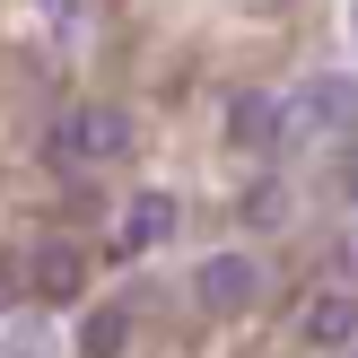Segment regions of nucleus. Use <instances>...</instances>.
I'll use <instances>...</instances> for the list:
<instances>
[{"mask_svg":"<svg viewBox=\"0 0 358 358\" xmlns=\"http://www.w3.org/2000/svg\"><path fill=\"white\" fill-rule=\"evenodd\" d=\"M35 297V280H27V254H0V315L9 306H27Z\"/></svg>","mask_w":358,"mask_h":358,"instance_id":"8","label":"nucleus"},{"mask_svg":"<svg viewBox=\"0 0 358 358\" xmlns=\"http://www.w3.org/2000/svg\"><path fill=\"white\" fill-rule=\"evenodd\" d=\"M52 166H122V157H140V114L131 105H70L62 122H52Z\"/></svg>","mask_w":358,"mask_h":358,"instance_id":"1","label":"nucleus"},{"mask_svg":"<svg viewBox=\"0 0 358 358\" xmlns=\"http://www.w3.org/2000/svg\"><path fill=\"white\" fill-rule=\"evenodd\" d=\"M262 289H271V271H262L245 245H227V254H201V262H192V306H201V315H245Z\"/></svg>","mask_w":358,"mask_h":358,"instance_id":"2","label":"nucleus"},{"mask_svg":"<svg viewBox=\"0 0 358 358\" xmlns=\"http://www.w3.org/2000/svg\"><path fill=\"white\" fill-rule=\"evenodd\" d=\"M297 341H306L315 358L358 350V297H350V289H315V297H306V315H297Z\"/></svg>","mask_w":358,"mask_h":358,"instance_id":"4","label":"nucleus"},{"mask_svg":"<svg viewBox=\"0 0 358 358\" xmlns=\"http://www.w3.org/2000/svg\"><path fill=\"white\" fill-rule=\"evenodd\" d=\"M227 140H236L245 157H280V96H271V87L227 96Z\"/></svg>","mask_w":358,"mask_h":358,"instance_id":"6","label":"nucleus"},{"mask_svg":"<svg viewBox=\"0 0 358 358\" xmlns=\"http://www.w3.org/2000/svg\"><path fill=\"white\" fill-rule=\"evenodd\" d=\"M175 227H184V210H175V192H140V201H131V219H122V245L140 254V245H166Z\"/></svg>","mask_w":358,"mask_h":358,"instance_id":"7","label":"nucleus"},{"mask_svg":"<svg viewBox=\"0 0 358 358\" xmlns=\"http://www.w3.org/2000/svg\"><path fill=\"white\" fill-rule=\"evenodd\" d=\"M27 280H35V306H79V289H87V254L79 245H35L27 254Z\"/></svg>","mask_w":358,"mask_h":358,"instance_id":"5","label":"nucleus"},{"mask_svg":"<svg viewBox=\"0 0 358 358\" xmlns=\"http://www.w3.org/2000/svg\"><path fill=\"white\" fill-rule=\"evenodd\" d=\"M341 122H350V79H297L280 96V157H297L306 140L341 131Z\"/></svg>","mask_w":358,"mask_h":358,"instance_id":"3","label":"nucleus"},{"mask_svg":"<svg viewBox=\"0 0 358 358\" xmlns=\"http://www.w3.org/2000/svg\"><path fill=\"white\" fill-rule=\"evenodd\" d=\"M245 219H254V227H271V219H289V192H280V184H262L254 201H245Z\"/></svg>","mask_w":358,"mask_h":358,"instance_id":"9","label":"nucleus"}]
</instances>
